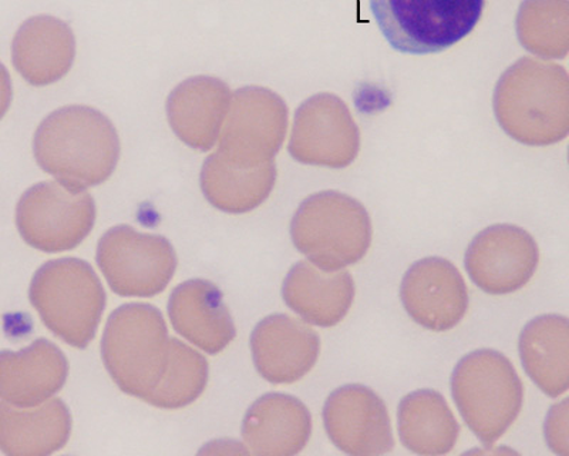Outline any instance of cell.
Segmentation results:
<instances>
[{"label": "cell", "mask_w": 569, "mask_h": 456, "mask_svg": "<svg viewBox=\"0 0 569 456\" xmlns=\"http://www.w3.org/2000/svg\"><path fill=\"white\" fill-rule=\"evenodd\" d=\"M38 165L74 190L101 185L120 159V139L109 118L89 106H66L49 115L33 139Z\"/></svg>", "instance_id": "6da1fadb"}, {"label": "cell", "mask_w": 569, "mask_h": 456, "mask_svg": "<svg viewBox=\"0 0 569 456\" xmlns=\"http://www.w3.org/2000/svg\"><path fill=\"white\" fill-rule=\"evenodd\" d=\"M451 394L467 427L491 447L520 417L525 385L515 365L496 349L462 357L451 374Z\"/></svg>", "instance_id": "7a4b0ae2"}, {"label": "cell", "mask_w": 569, "mask_h": 456, "mask_svg": "<svg viewBox=\"0 0 569 456\" xmlns=\"http://www.w3.org/2000/svg\"><path fill=\"white\" fill-rule=\"evenodd\" d=\"M170 339L156 307L136 303L117 308L101 339V357L117 387L146 402L169 361Z\"/></svg>", "instance_id": "3957f363"}, {"label": "cell", "mask_w": 569, "mask_h": 456, "mask_svg": "<svg viewBox=\"0 0 569 456\" xmlns=\"http://www.w3.org/2000/svg\"><path fill=\"white\" fill-rule=\"evenodd\" d=\"M29 298L44 326L70 347L83 349L93 341L106 293L88 262L79 258L46 262L30 282Z\"/></svg>", "instance_id": "277c9868"}, {"label": "cell", "mask_w": 569, "mask_h": 456, "mask_svg": "<svg viewBox=\"0 0 569 456\" xmlns=\"http://www.w3.org/2000/svg\"><path fill=\"white\" fill-rule=\"evenodd\" d=\"M485 0H370L376 24L400 53L445 52L479 24Z\"/></svg>", "instance_id": "5b68a950"}, {"label": "cell", "mask_w": 569, "mask_h": 456, "mask_svg": "<svg viewBox=\"0 0 569 456\" xmlns=\"http://www.w3.org/2000/svg\"><path fill=\"white\" fill-rule=\"evenodd\" d=\"M292 240L312 265L338 271L362 260L372 241V226L358 201L339 192H320L299 207Z\"/></svg>", "instance_id": "8992f818"}, {"label": "cell", "mask_w": 569, "mask_h": 456, "mask_svg": "<svg viewBox=\"0 0 569 456\" xmlns=\"http://www.w3.org/2000/svg\"><path fill=\"white\" fill-rule=\"evenodd\" d=\"M96 222V202L86 190L59 181L30 187L20 197L17 226L24 242L36 250H73L86 240Z\"/></svg>", "instance_id": "52a82bcc"}, {"label": "cell", "mask_w": 569, "mask_h": 456, "mask_svg": "<svg viewBox=\"0 0 569 456\" xmlns=\"http://www.w3.org/2000/svg\"><path fill=\"white\" fill-rule=\"evenodd\" d=\"M98 265L119 296L154 297L174 277L177 255L166 237L117 226L100 238Z\"/></svg>", "instance_id": "ba28073f"}, {"label": "cell", "mask_w": 569, "mask_h": 456, "mask_svg": "<svg viewBox=\"0 0 569 456\" xmlns=\"http://www.w3.org/2000/svg\"><path fill=\"white\" fill-rule=\"evenodd\" d=\"M284 109L267 90H238L218 137V153L233 165L256 167L278 153L287 126Z\"/></svg>", "instance_id": "9c48e42d"}, {"label": "cell", "mask_w": 569, "mask_h": 456, "mask_svg": "<svg viewBox=\"0 0 569 456\" xmlns=\"http://www.w3.org/2000/svg\"><path fill=\"white\" fill-rule=\"evenodd\" d=\"M540 262L536 240L522 228L492 226L472 240L466 252L471 281L490 296L520 291L532 280Z\"/></svg>", "instance_id": "30bf717a"}, {"label": "cell", "mask_w": 569, "mask_h": 456, "mask_svg": "<svg viewBox=\"0 0 569 456\" xmlns=\"http://www.w3.org/2000/svg\"><path fill=\"white\" fill-rule=\"evenodd\" d=\"M325 430L335 447L353 456H378L395 447L389 409L362 384L335 389L323 405Z\"/></svg>", "instance_id": "8fae6325"}, {"label": "cell", "mask_w": 569, "mask_h": 456, "mask_svg": "<svg viewBox=\"0 0 569 456\" xmlns=\"http://www.w3.org/2000/svg\"><path fill=\"white\" fill-rule=\"evenodd\" d=\"M406 313L433 333L456 328L469 310V288L453 262L440 257L416 261L400 286Z\"/></svg>", "instance_id": "7c38bea8"}, {"label": "cell", "mask_w": 569, "mask_h": 456, "mask_svg": "<svg viewBox=\"0 0 569 456\" xmlns=\"http://www.w3.org/2000/svg\"><path fill=\"white\" fill-rule=\"evenodd\" d=\"M251 351L257 371L268 383L295 384L317 365L320 338L303 319L272 314L253 328Z\"/></svg>", "instance_id": "4fadbf2b"}, {"label": "cell", "mask_w": 569, "mask_h": 456, "mask_svg": "<svg viewBox=\"0 0 569 456\" xmlns=\"http://www.w3.org/2000/svg\"><path fill=\"white\" fill-rule=\"evenodd\" d=\"M69 363L48 339H36L20 351H0V399L30 408L49 402L64 387Z\"/></svg>", "instance_id": "5bb4252c"}, {"label": "cell", "mask_w": 569, "mask_h": 456, "mask_svg": "<svg viewBox=\"0 0 569 456\" xmlns=\"http://www.w3.org/2000/svg\"><path fill=\"white\" fill-rule=\"evenodd\" d=\"M311 435V410L289 394L262 395L249 407L242 423L243 444L256 455H297Z\"/></svg>", "instance_id": "9a60e30c"}, {"label": "cell", "mask_w": 569, "mask_h": 456, "mask_svg": "<svg viewBox=\"0 0 569 456\" xmlns=\"http://www.w3.org/2000/svg\"><path fill=\"white\" fill-rule=\"evenodd\" d=\"M231 91L212 76H194L171 91L167 118L178 139L191 149L210 151L218 143L230 109Z\"/></svg>", "instance_id": "2e32d148"}, {"label": "cell", "mask_w": 569, "mask_h": 456, "mask_svg": "<svg viewBox=\"0 0 569 456\" xmlns=\"http://www.w3.org/2000/svg\"><path fill=\"white\" fill-rule=\"evenodd\" d=\"M169 317L181 337L211 356L222 353L237 336L220 288L200 278L182 282L172 291Z\"/></svg>", "instance_id": "e0dca14e"}, {"label": "cell", "mask_w": 569, "mask_h": 456, "mask_svg": "<svg viewBox=\"0 0 569 456\" xmlns=\"http://www.w3.org/2000/svg\"><path fill=\"white\" fill-rule=\"evenodd\" d=\"M74 58V33L62 19L38 14L24 20L14 34V69L32 86L59 82L70 72Z\"/></svg>", "instance_id": "ac0fdd59"}, {"label": "cell", "mask_w": 569, "mask_h": 456, "mask_svg": "<svg viewBox=\"0 0 569 456\" xmlns=\"http://www.w3.org/2000/svg\"><path fill=\"white\" fill-rule=\"evenodd\" d=\"M356 287L347 270H322L311 261L295 265L284 277V304L305 323L320 328L337 327L353 306Z\"/></svg>", "instance_id": "d6986e66"}, {"label": "cell", "mask_w": 569, "mask_h": 456, "mask_svg": "<svg viewBox=\"0 0 569 456\" xmlns=\"http://www.w3.org/2000/svg\"><path fill=\"white\" fill-rule=\"evenodd\" d=\"M71 415L62 399L20 408L0 403V450L12 456H44L66 447Z\"/></svg>", "instance_id": "ffe728a7"}, {"label": "cell", "mask_w": 569, "mask_h": 456, "mask_svg": "<svg viewBox=\"0 0 569 456\" xmlns=\"http://www.w3.org/2000/svg\"><path fill=\"white\" fill-rule=\"evenodd\" d=\"M518 351L528 377L550 398L569 388V323L560 314H543L527 324Z\"/></svg>", "instance_id": "44dd1931"}, {"label": "cell", "mask_w": 569, "mask_h": 456, "mask_svg": "<svg viewBox=\"0 0 569 456\" xmlns=\"http://www.w3.org/2000/svg\"><path fill=\"white\" fill-rule=\"evenodd\" d=\"M398 429L401 444L410 453L426 456L450 454L460 435L453 410L435 389H419L401 399Z\"/></svg>", "instance_id": "7402d4cb"}, {"label": "cell", "mask_w": 569, "mask_h": 456, "mask_svg": "<svg viewBox=\"0 0 569 456\" xmlns=\"http://www.w3.org/2000/svg\"><path fill=\"white\" fill-rule=\"evenodd\" d=\"M272 161L256 167L231 163L218 151L208 156L201 170V190L216 209L243 215L261 206L276 186Z\"/></svg>", "instance_id": "603a6c76"}, {"label": "cell", "mask_w": 569, "mask_h": 456, "mask_svg": "<svg viewBox=\"0 0 569 456\" xmlns=\"http://www.w3.org/2000/svg\"><path fill=\"white\" fill-rule=\"evenodd\" d=\"M208 375L210 369L204 356L186 343L171 338L164 373L144 403L161 409L186 408L206 391Z\"/></svg>", "instance_id": "cb8c5ba5"}, {"label": "cell", "mask_w": 569, "mask_h": 456, "mask_svg": "<svg viewBox=\"0 0 569 456\" xmlns=\"http://www.w3.org/2000/svg\"><path fill=\"white\" fill-rule=\"evenodd\" d=\"M548 447L553 454L569 456V403L562 399L551 407L543 424Z\"/></svg>", "instance_id": "d4e9b609"}, {"label": "cell", "mask_w": 569, "mask_h": 456, "mask_svg": "<svg viewBox=\"0 0 569 456\" xmlns=\"http://www.w3.org/2000/svg\"><path fill=\"white\" fill-rule=\"evenodd\" d=\"M200 453L216 455L251 454L247 447H243L242 444L230 439L213 440V443L206 445V448L201 449Z\"/></svg>", "instance_id": "484cf974"}, {"label": "cell", "mask_w": 569, "mask_h": 456, "mask_svg": "<svg viewBox=\"0 0 569 456\" xmlns=\"http://www.w3.org/2000/svg\"><path fill=\"white\" fill-rule=\"evenodd\" d=\"M10 103H12V82L7 68L0 63V120L8 113Z\"/></svg>", "instance_id": "4316f807"}]
</instances>
